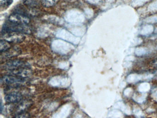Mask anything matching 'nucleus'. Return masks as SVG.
<instances>
[{
    "label": "nucleus",
    "mask_w": 157,
    "mask_h": 118,
    "mask_svg": "<svg viewBox=\"0 0 157 118\" xmlns=\"http://www.w3.org/2000/svg\"><path fill=\"white\" fill-rule=\"evenodd\" d=\"M19 50L17 49L12 50L11 52L10 50V49L7 51L3 52L4 57H12V56H17L19 54Z\"/></svg>",
    "instance_id": "nucleus-9"
},
{
    "label": "nucleus",
    "mask_w": 157,
    "mask_h": 118,
    "mask_svg": "<svg viewBox=\"0 0 157 118\" xmlns=\"http://www.w3.org/2000/svg\"><path fill=\"white\" fill-rule=\"evenodd\" d=\"M23 3L29 8H35L41 5L42 1L41 0H24Z\"/></svg>",
    "instance_id": "nucleus-7"
},
{
    "label": "nucleus",
    "mask_w": 157,
    "mask_h": 118,
    "mask_svg": "<svg viewBox=\"0 0 157 118\" xmlns=\"http://www.w3.org/2000/svg\"><path fill=\"white\" fill-rule=\"evenodd\" d=\"M58 0H41L42 3L46 7H51L56 4Z\"/></svg>",
    "instance_id": "nucleus-10"
},
{
    "label": "nucleus",
    "mask_w": 157,
    "mask_h": 118,
    "mask_svg": "<svg viewBox=\"0 0 157 118\" xmlns=\"http://www.w3.org/2000/svg\"><path fill=\"white\" fill-rule=\"evenodd\" d=\"M13 0H2L1 3V7L2 9L8 8L12 4Z\"/></svg>",
    "instance_id": "nucleus-11"
},
{
    "label": "nucleus",
    "mask_w": 157,
    "mask_h": 118,
    "mask_svg": "<svg viewBox=\"0 0 157 118\" xmlns=\"http://www.w3.org/2000/svg\"><path fill=\"white\" fill-rule=\"evenodd\" d=\"M31 115L27 112H21V113H18V114H15L13 118H30Z\"/></svg>",
    "instance_id": "nucleus-12"
},
{
    "label": "nucleus",
    "mask_w": 157,
    "mask_h": 118,
    "mask_svg": "<svg viewBox=\"0 0 157 118\" xmlns=\"http://www.w3.org/2000/svg\"><path fill=\"white\" fill-rule=\"evenodd\" d=\"M9 32L30 34L32 32V29L29 25L12 22L8 20L3 25L2 33Z\"/></svg>",
    "instance_id": "nucleus-1"
},
{
    "label": "nucleus",
    "mask_w": 157,
    "mask_h": 118,
    "mask_svg": "<svg viewBox=\"0 0 157 118\" xmlns=\"http://www.w3.org/2000/svg\"><path fill=\"white\" fill-rule=\"evenodd\" d=\"M3 40L10 42L17 43L22 42L25 38L24 34L15 32H4L2 33Z\"/></svg>",
    "instance_id": "nucleus-3"
},
{
    "label": "nucleus",
    "mask_w": 157,
    "mask_h": 118,
    "mask_svg": "<svg viewBox=\"0 0 157 118\" xmlns=\"http://www.w3.org/2000/svg\"><path fill=\"white\" fill-rule=\"evenodd\" d=\"M21 93L18 92H12L8 93L5 96V100L8 104L17 103L22 100Z\"/></svg>",
    "instance_id": "nucleus-5"
},
{
    "label": "nucleus",
    "mask_w": 157,
    "mask_h": 118,
    "mask_svg": "<svg viewBox=\"0 0 157 118\" xmlns=\"http://www.w3.org/2000/svg\"><path fill=\"white\" fill-rule=\"evenodd\" d=\"M14 108L15 114L21 113V112H26V110L32 106V102L30 100H22L18 102Z\"/></svg>",
    "instance_id": "nucleus-6"
},
{
    "label": "nucleus",
    "mask_w": 157,
    "mask_h": 118,
    "mask_svg": "<svg viewBox=\"0 0 157 118\" xmlns=\"http://www.w3.org/2000/svg\"><path fill=\"white\" fill-rule=\"evenodd\" d=\"M11 48L10 42L5 40H1L0 42V51L1 53L5 52Z\"/></svg>",
    "instance_id": "nucleus-8"
},
{
    "label": "nucleus",
    "mask_w": 157,
    "mask_h": 118,
    "mask_svg": "<svg viewBox=\"0 0 157 118\" xmlns=\"http://www.w3.org/2000/svg\"><path fill=\"white\" fill-rule=\"evenodd\" d=\"M27 67L26 63L20 60H14L7 62L4 64L2 67L4 70L13 71L23 67Z\"/></svg>",
    "instance_id": "nucleus-4"
},
{
    "label": "nucleus",
    "mask_w": 157,
    "mask_h": 118,
    "mask_svg": "<svg viewBox=\"0 0 157 118\" xmlns=\"http://www.w3.org/2000/svg\"><path fill=\"white\" fill-rule=\"evenodd\" d=\"M2 82L9 85H20L25 81V78L13 75L4 76L1 79Z\"/></svg>",
    "instance_id": "nucleus-2"
}]
</instances>
